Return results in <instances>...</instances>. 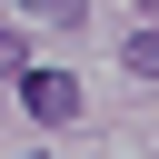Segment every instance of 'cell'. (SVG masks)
<instances>
[{"instance_id":"1","label":"cell","mask_w":159,"mask_h":159,"mask_svg":"<svg viewBox=\"0 0 159 159\" xmlns=\"http://www.w3.org/2000/svg\"><path fill=\"white\" fill-rule=\"evenodd\" d=\"M20 99H30V119H50V129L80 119V80H70V70H20Z\"/></svg>"},{"instance_id":"2","label":"cell","mask_w":159,"mask_h":159,"mask_svg":"<svg viewBox=\"0 0 159 159\" xmlns=\"http://www.w3.org/2000/svg\"><path fill=\"white\" fill-rule=\"evenodd\" d=\"M129 70H149V80H159V30H139V40H129Z\"/></svg>"},{"instance_id":"3","label":"cell","mask_w":159,"mask_h":159,"mask_svg":"<svg viewBox=\"0 0 159 159\" xmlns=\"http://www.w3.org/2000/svg\"><path fill=\"white\" fill-rule=\"evenodd\" d=\"M20 10H30V20H60V30L80 20V0H20Z\"/></svg>"}]
</instances>
